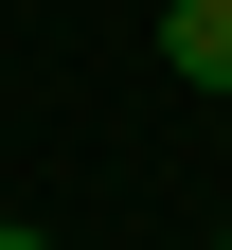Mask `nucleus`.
Returning a JSON list of instances; mask_svg holds the SVG:
<instances>
[{
	"label": "nucleus",
	"mask_w": 232,
	"mask_h": 250,
	"mask_svg": "<svg viewBox=\"0 0 232 250\" xmlns=\"http://www.w3.org/2000/svg\"><path fill=\"white\" fill-rule=\"evenodd\" d=\"M161 72L179 89H232V0H161Z\"/></svg>",
	"instance_id": "1"
},
{
	"label": "nucleus",
	"mask_w": 232,
	"mask_h": 250,
	"mask_svg": "<svg viewBox=\"0 0 232 250\" xmlns=\"http://www.w3.org/2000/svg\"><path fill=\"white\" fill-rule=\"evenodd\" d=\"M0 250H54V232H18V214H0Z\"/></svg>",
	"instance_id": "2"
}]
</instances>
